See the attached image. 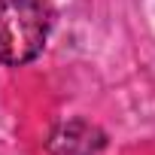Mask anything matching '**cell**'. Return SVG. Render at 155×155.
I'll list each match as a JSON object with an SVG mask.
<instances>
[{"label":"cell","instance_id":"6da1fadb","mask_svg":"<svg viewBox=\"0 0 155 155\" xmlns=\"http://www.w3.org/2000/svg\"><path fill=\"white\" fill-rule=\"evenodd\" d=\"M52 31L46 0H0V64L21 67L34 61Z\"/></svg>","mask_w":155,"mask_h":155},{"label":"cell","instance_id":"7a4b0ae2","mask_svg":"<svg viewBox=\"0 0 155 155\" xmlns=\"http://www.w3.org/2000/svg\"><path fill=\"white\" fill-rule=\"evenodd\" d=\"M104 143H107L104 131L85 119H67L49 134L52 155H97Z\"/></svg>","mask_w":155,"mask_h":155}]
</instances>
